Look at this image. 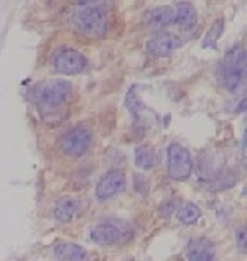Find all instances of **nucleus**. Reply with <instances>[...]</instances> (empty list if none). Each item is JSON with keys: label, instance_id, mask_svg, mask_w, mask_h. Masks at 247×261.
I'll return each mask as SVG.
<instances>
[{"label": "nucleus", "instance_id": "nucleus-1", "mask_svg": "<svg viewBox=\"0 0 247 261\" xmlns=\"http://www.w3.org/2000/svg\"><path fill=\"white\" fill-rule=\"evenodd\" d=\"M81 9L73 15V25L81 35L104 38L109 30L107 13L101 2H81Z\"/></svg>", "mask_w": 247, "mask_h": 261}, {"label": "nucleus", "instance_id": "nucleus-2", "mask_svg": "<svg viewBox=\"0 0 247 261\" xmlns=\"http://www.w3.org/2000/svg\"><path fill=\"white\" fill-rule=\"evenodd\" d=\"M73 92L70 81L47 79L33 89V100L43 114H53L66 106Z\"/></svg>", "mask_w": 247, "mask_h": 261}, {"label": "nucleus", "instance_id": "nucleus-3", "mask_svg": "<svg viewBox=\"0 0 247 261\" xmlns=\"http://www.w3.org/2000/svg\"><path fill=\"white\" fill-rule=\"evenodd\" d=\"M247 56L245 51L241 46H234L228 51L224 56L222 63V83L229 92L239 91L245 83V72H247Z\"/></svg>", "mask_w": 247, "mask_h": 261}, {"label": "nucleus", "instance_id": "nucleus-4", "mask_svg": "<svg viewBox=\"0 0 247 261\" xmlns=\"http://www.w3.org/2000/svg\"><path fill=\"white\" fill-rule=\"evenodd\" d=\"M133 233V227L121 219L104 220L91 230V240L97 245H116L129 240Z\"/></svg>", "mask_w": 247, "mask_h": 261}, {"label": "nucleus", "instance_id": "nucleus-5", "mask_svg": "<svg viewBox=\"0 0 247 261\" xmlns=\"http://www.w3.org/2000/svg\"><path fill=\"white\" fill-rule=\"evenodd\" d=\"M193 161L188 148L179 143L168 146V174L175 181H186L191 176Z\"/></svg>", "mask_w": 247, "mask_h": 261}, {"label": "nucleus", "instance_id": "nucleus-6", "mask_svg": "<svg viewBox=\"0 0 247 261\" xmlns=\"http://www.w3.org/2000/svg\"><path fill=\"white\" fill-rule=\"evenodd\" d=\"M87 59L86 56L76 49H59L53 56V68L56 72L64 74V76H74L86 69Z\"/></svg>", "mask_w": 247, "mask_h": 261}, {"label": "nucleus", "instance_id": "nucleus-7", "mask_svg": "<svg viewBox=\"0 0 247 261\" xmlns=\"http://www.w3.org/2000/svg\"><path fill=\"white\" fill-rule=\"evenodd\" d=\"M59 143H61L63 151L68 156L79 158V156L84 154L89 150V146H91L93 133H91V130L78 126V128H73L71 132L66 133Z\"/></svg>", "mask_w": 247, "mask_h": 261}, {"label": "nucleus", "instance_id": "nucleus-8", "mask_svg": "<svg viewBox=\"0 0 247 261\" xmlns=\"http://www.w3.org/2000/svg\"><path fill=\"white\" fill-rule=\"evenodd\" d=\"M125 173L121 169L109 171L106 176H102L96 188V197L99 200H107L110 197L117 196L125 189Z\"/></svg>", "mask_w": 247, "mask_h": 261}, {"label": "nucleus", "instance_id": "nucleus-9", "mask_svg": "<svg viewBox=\"0 0 247 261\" xmlns=\"http://www.w3.org/2000/svg\"><path fill=\"white\" fill-rule=\"evenodd\" d=\"M182 44L183 41L178 36L170 33H162L147 43V51L156 58H167L170 55H173L178 48H182Z\"/></svg>", "mask_w": 247, "mask_h": 261}, {"label": "nucleus", "instance_id": "nucleus-10", "mask_svg": "<svg viewBox=\"0 0 247 261\" xmlns=\"http://www.w3.org/2000/svg\"><path fill=\"white\" fill-rule=\"evenodd\" d=\"M188 261H214L216 247L208 238H193L186 250Z\"/></svg>", "mask_w": 247, "mask_h": 261}, {"label": "nucleus", "instance_id": "nucleus-11", "mask_svg": "<svg viewBox=\"0 0 247 261\" xmlns=\"http://www.w3.org/2000/svg\"><path fill=\"white\" fill-rule=\"evenodd\" d=\"M175 25L183 30H193L198 23V12L190 2H179L175 7Z\"/></svg>", "mask_w": 247, "mask_h": 261}, {"label": "nucleus", "instance_id": "nucleus-12", "mask_svg": "<svg viewBox=\"0 0 247 261\" xmlns=\"http://www.w3.org/2000/svg\"><path fill=\"white\" fill-rule=\"evenodd\" d=\"M82 211V200L76 197H64L56 204L55 217L61 223L71 222Z\"/></svg>", "mask_w": 247, "mask_h": 261}, {"label": "nucleus", "instance_id": "nucleus-13", "mask_svg": "<svg viewBox=\"0 0 247 261\" xmlns=\"http://www.w3.org/2000/svg\"><path fill=\"white\" fill-rule=\"evenodd\" d=\"M55 256L59 261H86L87 251L76 243L59 242L55 247Z\"/></svg>", "mask_w": 247, "mask_h": 261}, {"label": "nucleus", "instance_id": "nucleus-14", "mask_svg": "<svg viewBox=\"0 0 247 261\" xmlns=\"http://www.w3.org/2000/svg\"><path fill=\"white\" fill-rule=\"evenodd\" d=\"M148 25L153 28H165L175 25V9L173 7H160L147 13Z\"/></svg>", "mask_w": 247, "mask_h": 261}, {"label": "nucleus", "instance_id": "nucleus-15", "mask_svg": "<svg viewBox=\"0 0 247 261\" xmlns=\"http://www.w3.org/2000/svg\"><path fill=\"white\" fill-rule=\"evenodd\" d=\"M224 166V158L221 154H203L199 156V176L205 179L214 177Z\"/></svg>", "mask_w": 247, "mask_h": 261}, {"label": "nucleus", "instance_id": "nucleus-16", "mask_svg": "<svg viewBox=\"0 0 247 261\" xmlns=\"http://www.w3.org/2000/svg\"><path fill=\"white\" fill-rule=\"evenodd\" d=\"M133 160L140 169H152L159 163V154L152 146H139L133 153Z\"/></svg>", "mask_w": 247, "mask_h": 261}, {"label": "nucleus", "instance_id": "nucleus-17", "mask_svg": "<svg viewBox=\"0 0 247 261\" xmlns=\"http://www.w3.org/2000/svg\"><path fill=\"white\" fill-rule=\"evenodd\" d=\"M176 217L185 225H190V223H194L201 217V208L194 202H186L178 208Z\"/></svg>", "mask_w": 247, "mask_h": 261}, {"label": "nucleus", "instance_id": "nucleus-18", "mask_svg": "<svg viewBox=\"0 0 247 261\" xmlns=\"http://www.w3.org/2000/svg\"><path fill=\"white\" fill-rule=\"evenodd\" d=\"M125 106H127V109H129L133 115H139L140 112L145 109L144 100L140 99V94H139V87L137 86H132L130 91L127 92V95H125Z\"/></svg>", "mask_w": 247, "mask_h": 261}, {"label": "nucleus", "instance_id": "nucleus-19", "mask_svg": "<svg viewBox=\"0 0 247 261\" xmlns=\"http://www.w3.org/2000/svg\"><path fill=\"white\" fill-rule=\"evenodd\" d=\"M222 23H224V21L219 20L218 23H214V27L208 32L206 38H205V43H203L205 48H216V41L219 40V36H221L222 30H224V25Z\"/></svg>", "mask_w": 247, "mask_h": 261}, {"label": "nucleus", "instance_id": "nucleus-20", "mask_svg": "<svg viewBox=\"0 0 247 261\" xmlns=\"http://www.w3.org/2000/svg\"><path fill=\"white\" fill-rule=\"evenodd\" d=\"M236 240H237V247L242 253H245V227H239L236 232Z\"/></svg>", "mask_w": 247, "mask_h": 261}]
</instances>
